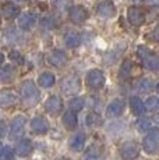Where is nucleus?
Here are the masks:
<instances>
[{"label": "nucleus", "mask_w": 159, "mask_h": 160, "mask_svg": "<svg viewBox=\"0 0 159 160\" xmlns=\"http://www.w3.org/2000/svg\"><path fill=\"white\" fill-rule=\"evenodd\" d=\"M21 98H23V102L27 106H33V104L38 103L39 100V91L36 88L35 82L31 79H27L23 82L21 85Z\"/></svg>", "instance_id": "f257e3e1"}, {"label": "nucleus", "mask_w": 159, "mask_h": 160, "mask_svg": "<svg viewBox=\"0 0 159 160\" xmlns=\"http://www.w3.org/2000/svg\"><path fill=\"white\" fill-rule=\"evenodd\" d=\"M137 54H138V57L142 60L144 66L148 70L155 71V70L159 68V57L155 56L148 48H145V46H138V48H137Z\"/></svg>", "instance_id": "f03ea898"}, {"label": "nucleus", "mask_w": 159, "mask_h": 160, "mask_svg": "<svg viewBox=\"0 0 159 160\" xmlns=\"http://www.w3.org/2000/svg\"><path fill=\"white\" fill-rule=\"evenodd\" d=\"M85 82H87V87L91 88V89H95V91L102 89L103 85H105V82H106L105 74H103V71H100V70H98V68L90 70L87 74Z\"/></svg>", "instance_id": "7ed1b4c3"}, {"label": "nucleus", "mask_w": 159, "mask_h": 160, "mask_svg": "<svg viewBox=\"0 0 159 160\" xmlns=\"http://www.w3.org/2000/svg\"><path fill=\"white\" fill-rule=\"evenodd\" d=\"M142 148L149 155H154V153L158 152L159 150V130L149 131V134L142 141Z\"/></svg>", "instance_id": "20e7f679"}, {"label": "nucleus", "mask_w": 159, "mask_h": 160, "mask_svg": "<svg viewBox=\"0 0 159 160\" xmlns=\"http://www.w3.org/2000/svg\"><path fill=\"white\" fill-rule=\"evenodd\" d=\"M119 152H120V156L123 158V160H134L138 156L140 148L134 141H126L120 145Z\"/></svg>", "instance_id": "39448f33"}, {"label": "nucleus", "mask_w": 159, "mask_h": 160, "mask_svg": "<svg viewBox=\"0 0 159 160\" xmlns=\"http://www.w3.org/2000/svg\"><path fill=\"white\" fill-rule=\"evenodd\" d=\"M25 124H27V120L24 116H16L11 120V124H10V138L11 139H18V138L23 137L24 130H25Z\"/></svg>", "instance_id": "423d86ee"}, {"label": "nucleus", "mask_w": 159, "mask_h": 160, "mask_svg": "<svg viewBox=\"0 0 159 160\" xmlns=\"http://www.w3.org/2000/svg\"><path fill=\"white\" fill-rule=\"evenodd\" d=\"M127 20L131 25L134 27H141L144 22H145V14L140 7H128L127 10Z\"/></svg>", "instance_id": "0eeeda50"}, {"label": "nucleus", "mask_w": 159, "mask_h": 160, "mask_svg": "<svg viewBox=\"0 0 159 160\" xmlns=\"http://www.w3.org/2000/svg\"><path fill=\"white\" fill-rule=\"evenodd\" d=\"M62 88H63L64 93L74 95L81 89V79H80V77H77V75H70L63 81Z\"/></svg>", "instance_id": "6e6552de"}, {"label": "nucleus", "mask_w": 159, "mask_h": 160, "mask_svg": "<svg viewBox=\"0 0 159 160\" xmlns=\"http://www.w3.org/2000/svg\"><path fill=\"white\" fill-rule=\"evenodd\" d=\"M63 109V102L59 96L56 95H52L46 99L45 102V110L49 113L50 116H57Z\"/></svg>", "instance_id": "1a4fd4ad"}, {"label": "nucleus", "mask_w": 159, "mask_h": 160, "mask_svg": "<svg viewBox=\"0 0 159 160\" xmlns=\"http://www.w3.org/2000/svg\"><path fill=\"white\" fill-rule=\"evenodd\" d=\"M88 15L90 14H88L87 8L82 7V6H74V7H71L69 11L70 20L74 24H84L85 21L88 20Z\"/></svg>", "instance_id": "9d476101"}, {"label": "nucleus", "mask_w": 159, "mask_h": 160, "mask_svg": "<svg viewBox=\"0 0 159 160\" xmlns=\"http://www.w3.org/2000/svg\"><path fill=\"white\" fill-rule=\"evenodd\" d=\"M124 107L126 104L121 99H115L113 102H110L106 107V116L110 117V118H115V117L121 116V113L124 112Z\"/></svg>", "instance_id": "9b49d317"}, {"label": "nucleus", "mask_w": 159, "mask_h": 160, "mask_svg": "<svg viewBox=\"0 0 159 160\" xmlns=\"http://www.w3.org/2000/svg\"><path fill=\"white\" fill-rule=\"evenodd\" d=\"M31 130H32V132H35V134H38V135H44L49 131V124L44 117L36 116L31 120Z\"/></svg>", "instance_id": "f8f14e48"}, {"label": "nucleus", "mask_w": 159, "mask_h": 160, "mask_svg": "<svg viewBox=\"0 0 159 160\" xmlns=\"http://www.w3.org/2000/svg\"><path fill=\"white\" fill-rule=\"evenodd\" d=\"M96 11H98V14H99L102 18H112V17H115V14H116L115 4H113L110 0L100 2L99 4H98Z\"/></svg>", "instance_id": "ddd939ff"}, {"label": "nucleus", "mask_w": 159, "mask_h": 160, "mask_svg": "<svg viewBox=\"0 0 159 160\" xmlns=\"http://www.w3.org/2000/svg\"><path fill=\"white\" fill-rule=\"evenodd\" d=\"M17 102V95L10 89H4L0 91V107L3 109H8V107L14 106Z\"/></svg>", "instance_id": "4468645a"}, {"label": "nucleus", "mask_w": 159, "mask_h": 160, "mask_svg": "<svg viewBox=\"0 0 159 160\" xmlns=\"http://www.w3.org/2000/svg\"><path fill=\"white\" fill-rule=\"evenodd\" d=\"M36 24V18L32 13H23L18 17V27L24 31H31Z\"/></svg>", "instance_id": "2eb2a0df"}, {"label": "nucleus", "mask_w": 159, "mask_h": 160, "mask_svg": "<svg viewBox=\"0 0 159 160\" xmlns=\"http://www.w3.org/2000/svg\"><path fill=\"white\" fill-rule=\"evenodd\" d=\"M67 60H69V58H67V54L64 53L62 49H54V50L50 53V56H49V61H50V64L54 67L66 66Z\"/></svg>", "instance_id": "dca6fc26"}, {"label": "nucleus", "mask_w": 159, "mask_h": 160, "mask_svg": "<svg viewBox=\"0 0 159 160\" xmlns=\"http://www.w3.org/2000/svg\"><path fill=\"white\" fill-rule=\"evenodd\" d=\"M85 138L87 137H85L84 132H75V134L70 138V142H69L70 149H73L74 152H80L85 145Z\"/></svg>", "instance_id": "f3484780"}, {"label": "nucleus", "mask_w": 159, "mask_h": 160, "mask_svg": "<svg viewBox=\"0 0 159 160\" xmlns=\"http://www.w3.org/2000/svg\"><path fill=\"white\" fill-rule=\"evenodd\" d=\"M18 11H20V8L13 2H7L2 6V14L6 20H14L17 17Z\"/></svg>", "instance_id": "a211bd4d"}, {"label": "nucleus", "mask_w": 159, "mask_h": 160, "mask_svg": "<svg viewBox=\"0 0 159 160\" xmlns=\"http://www.w3.org/2000/svg\"><path fill=\"white\" fill-rule=\"evenodd\" d=\"M32 150H33V145L29 139H23L21 142H18L16 148V153L20 158H27L28 155H31Z\"/></svg>", "instance_id": "6ab92c4d"}, {"label": "nucleus", "mask_w": 159, "mask_h": 160, "mask_svg": "<svg viewBox=\"0 0 159 160\" xmlns=\"http://www.w3.org/2000/svg\"><path fill=\"white\" fill-rule=\"evenodd\" d=\"M64 42H66V46L70 49H75L81 45V35L78 32H74V31H69L64 36Z\"/></svg>", "instance_id": "aec40b11"}, {"label": "nucleus", "mask_w": 159, "mask_h": 160, "mask_svg": "<svg viewBox=\"0 0 159 160\" xmlns=\"http://www.w3.org/2000/svg\"><path fill=\"white\" fill-rule=\"evenodd\" d=\"M54 82H56V77H54V74L48 72V71L44 72V74H41V77H39V79H38L39 87H42L45 89L52 88L54 85Z\"/></svg>", "instance_id": "412c9836"}, {"label": "nucleus", "mask_w": 159, "mask_h": 160, "mask_svg": "<svg viewBox=\"0 0 159 160\" xmlns=\"http://www.w3.org/2000/svg\"><path fill=\"white\" fill-rule=\"evenodd\" d=\"M63 124L66 125L67 130H71V131L75 130V128H77V124H78L75 113L71 112V110H69V112L64 113V116H63Z\"/></svg>", "instance_id": "4be33fe9"}, {"label": "nucleus", "mask_w": 159, "mask_h": 160, "mask_svg": "<svg viewBox=\"0 0 159 160\" xmlns=\"http://www.w3.org/2000/svg\"><path fill=\"white\" fill-rule=\"evenodd\" d=\"M130 107L133 110V113L136 116H141L145 112V106H144V102L140 99L138 96H133L130 99Z\"/></svg>", "instance_id": "5701e85b"}, {"label": "nucleus", "mask_w": 159, "mask_h": 160, "mask_svg": "<svg viewBox=\"0 0 159 160\" xmlns=\"http://www.w3.org/2000/svg\"><path fill=\"white\" fill-rule=\"evenodd\" d=\"M131 68H133V63H131L130 60H124L120 67V71H119L120 79H127L131 74Z\"/></svg>", "instance_id": "b1692460"}, {"label": "nucleus", "mask_w": 159, "mask_h": 160, "mask_svg": "<svg viewBox=\"0 0 159 160\" xmlns=\"http://www.w3.org/2000/svg\"><path fill=\"white\" fill-rule=\"evenodd\" d=\"M154 87V84H152L151 79L148 78H142L140 79L138 82H137V91H140L141 93H146V92H149Z\"/></svg>", "instance_id": "393cba45"}, {"label": "nucleus", "mask_w": 159, "mask_h": 160, "mask_svg": "<svg viewBox=\"0 0 159 160\" xmlns=\"http://www.w3.org/2000/svg\"><path fill=\"white\" fill-rule=\"evenodd\" d=\"M14 78V68L11 66H7L4 70H2L0 71V81L2 82H10L11 79Z\"/></svg>", "instance_id": "a878e982"}, {"label": "nucleus", "mask_w": 159, "mask_h": 160, "mask_svg": "<svg viewBox=\"0 0 159 160\" xmlns=\"http://www.w3.org/2000/svg\"><path fill=\"white\" fill-rule=\"evenodd\" d=\"M53 7L59 11H66L73 7V0H53Z\"/></svg>", "instance_id": "bb28decb"}, {"label": "nucleus", "mask_w": 159, "mask_h": 160, "mask_svg": "<svg viewBox=\"0 0 159 160\" xmlns=\"http://www.w3.org/2000/svg\"><path fill=\"white\" fill-rule=\"evenodd\" d=\"M87 124L90 125V127H99L100 124H102V118H100V116L98 114V113H90V114L87 116Z\"/></svg>", "instance_id": "cd10ccee"}, {"label": "nucleus", "mask_w": 159, "mask_h": 160, "mask_svg": "<svg viewBox=\"0 0 159 160\" xmlns=\"http://www.w3.org/2000/svg\"><path fill=\"white\" fill-rule=\"evenodd\" d=\"M144 106H145L146 110H149V112H155V110L159 109V99L155 96H151L146 99V102L144 103Z\"/></svg>", "instance_id": "c85d7f7f"}, {"label": "nucleus", "mask_w": 159, "mask_h": 160, "mask_svg": "<svg viewBox=\"0 0 159 160\" xmlns=\"http://www.w3.org/2000/svg\"><path fill=\"white\" fill-rule=\"evenodd\" d=\"M84 107V99L82 98H73L71 100H70V109H71V112H80V110Z\"/></svg>", "instance_id": "c756f323"}, {"label": "nucleus", "mask_w": 159, "mask_h": 160, "mask_svg": "<svg viewBox=\"0 0 159 160\" xmlns=\"http://www.w3.org/2000/svg\"><path fill=\"white\" fill-rule=\"evenodd\" d=\"M41 25H42V28L44 29L52 31V29L56 28V21H54L53 17H45V18H42Z\"/></svg>", "instance_id": "7c9ffc66"}, {"label": "nucleus", "mask_w": 159, "mask_h": 160, "mask_svg": "<svg viewBox=\"0 0 159 160\" xmlns=\"http://www.w3.org/2000/svg\"><path fill=\"white\" fill-rule=\"evenodd\" d=\"M151 125H152V122L149 118H141V120H138V122H137V128H138V131H141V132L149 131L151 130Z\"/></svg>", "instance_id": "2f4dec72"}, {"label": "nucleus", "mask_w": 159, "mask_h": 160, "mask_svg": "<svg viewBox=\"0 0 159 160\" xmlns=\"http://www.w3.org/2000/svg\"><path fill=\"white\" fill-rule=\"evenodd\" d=\"M13 149H11L10 146H6L3 148V152L2 155H0V160H11V158H13Z\"/></svg>", "instance_id": "473e14b6"}, {"label": "nucleus", "mask_w": 159, "mask_h": 160, "mask_svg": "<svg viewBox=\"0 0 159 160\" xmlns=\"http://www.w3.org/2000/svg\"><path fill=\"white\" fill-rule=\"evenodd\" d=\"M10 58L14 61V63H17V64H23V63H24V57L21 56L20 52L13 50V52L10 53Z\"/></svg>", "instance_id": "72a5a7b5"}, {"label": "nucleus", "mask_w": 159, "mask_h": 160, "mask_svg": "<svg viewBox=\"0 0 159 160\" xmlns=\"http://www.w3.org/2000/svg\"><path fill=\"white\" fill-rule=\"evenodd\" d=\"M151 39H152L154 42H156V43H159V25H158L154 31H152V33H151Z\"/></svg>", "instance_id": "f704fd0d"}, {"label": "nucleus", "mask_w": 159, "mask_h": 160, "mask_svg": "<svg viewBox=\"0 0 159 160\" xmlns=\"http://www.w3.org/2000/svg\"><path fill=\"white\" fill-rule=\"evenodd\" d=\"M4 134H6V122L3 120H0V137H3Z\"/></svg>", "instance_id": "c9c22d12"}, {"label": "nucleus", "mask_w": 159, "mask_h": 160, "mask_svg": "<svg viewBox=\"0 0 159 160\" xmlns=\"http://www.w3.org/2000/svg\"><path fill=\"white\" fill-rule=\"evenodd\" d=\"M151 4H154V6H159V0H148Z\"/></svg>", "instance_id": "e433bc0d"}, {"label": "nucleus", "mask_w": 159, "mask_h": 160, "mask_svg": "<svg viewBox=\"0 0 159 160\" xmlns=\"http://www.w3.org/2000/svg\"><path fill=\"white\" fill-rule=\"evenodd\" d=\"M3 61H4V56H3V53L0 52V66L3 64Z\"/></svg>", "instance_id": "4c0bfd02"}, {"label": "nucleus", "mask_w": 159, "mask_h": 160, "mask_svg": "<svg viewBox=\"0 0 159 160\" xmlns=\"http://www.w3.org/2000/svg\"><path fill=\"white\" fill-rule=\"evenodd\" d=\"M154 120H155V122H158V124H159V114H158V116H155V118H154Z\"/></svg>", "instance_id": "58836bf2"}, {"label": "nucleus", "mask_w": 159, "mask_h": 160, "mask_svg": "<svg viewBox=\"0 0 159 160\" xmlns=\"http://www.w3.org/2000/svg\"><path fill=\"white\" fill-rule=\"evenodd\" d=\"M2 152H3V145L0 143V155H2Z\"/></svg>", "instance_id": "ea45409f"}, {"label": "nucleus", "mask_w": 159, "mask_h": 160, "mask_svg": "<svg viewBox=\"0 0 159 160\" xmlns=\"http://www.w3.org/2000/svg\"><path fill=\"white\" fill-rule=\"evenodd\" d=\"M133 2H136V3H141L142 0H133Z\"/></svg>", "instance_id": "a19ab883"}, {"label": "nucleus", "mask_w": 159, "mask_h": 160, "mask_svg": "<svg viewBox=\"0 0 159 160\" xmlns=\"http://www.w3.org/2000/svg\"><path fill=\"white\" fill-rule=\"evenodd\" d=\"M156 91H158V93H159V82H158V85H156Z\"/></svg>", "instance_id": "79ce46f5"}, {"label": "nucleus", "mask_w": 159, "mask_h": 160, "mask_svg": "<svg viewBox=\"0 0 159 160\" xmlns=\"http://www.w3.org/2000/svg\"><path fill=\"white\" fill-rule=\"evenodd\" d=\"M59 160H70V159H67V158H62V159H59Z\"/></svg>", "instance_id": "37998d69"}, {"label": "nucleus", "mask_w": 159, "mask_h": 160, "mask_svg": "<svg viewBox=\"0 0 159 160\" xmlns=\"http://www.w3.org/2000/svg\"><path fill=\"white\" fill-rule=\"evenodd\" d=\"M18 2H31V0H18Z\"/></svg>", "instance_id": "c03bdc74"}, {"label": "nucleus", "mask_w": 159, "mask_h": 160, "mask_svg": "<svg viewBox=\"0 0 159 160\" xmlns=\"http://www.w3.org/2000/svg\"><path fill=\"white\" fill-rule=\"evenodd\" d=\"M0 20H2V14H0Z\"/></svg>", "instance_id": "a18cd8bd"}]
</instances>
